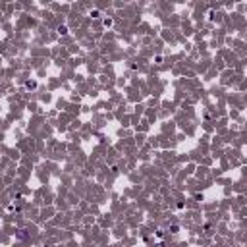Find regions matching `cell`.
Masks as SVG:
<instances>
[{
  "mask_svg": "<svg viewBox=\"0 0 247 247\" xmlns=\"http://www.w3.org/2000/svg\"><path fill=\"white\" fill-rule=\"evenodd\" d=\"M58 33H60V35H66V33H68V27H66V25H60V27H58Z\"/></svg>",
  "mask_w": 247,
  "mask_h": 247,
  "instance_id": "obj_1",
  "label": "cell"
},
{
  "mask_svg": "<svg viewBox=\"0 0 247 247\" xmlns=\"http://www.w3.org/2000/svg\"><path fill=\"white\" fill-rule=\"evenodd\" d=\"M91 15H93V17H99V15H101V12H99V10H93V12H91Z\"/></svg>",
  "mask_w": 247,
  "mask_h": 247,
  "instance_id": "obj_3",
  "label": "cell"
},
{
  "mask_svg": "<svg viewBox=\"0 0 247 247\" xmlns=\"http://www.w3.org/2000/svg\"><path fill=\"white\" fill-rule=\"evenodd\" d=\"M110 25H112V19H110V17H106V19H104V27H110Z\"/></svg>",
  "mask_w": 247,
  "mask_h": 247,
  "instance_id": "obj_2",
  "label": "cell"
}]
</instances>
